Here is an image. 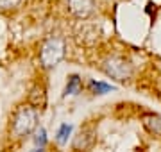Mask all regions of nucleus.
I'll return each mask as SVG.
<instances>
[{
	"label": "nucleus",
	"mask_w": 161,
	"mask_h": 152,
	"mask_svg": "<svg viewBox=\"0 0 161 152\" xmlns=\"http://www.w3.org/2000/svg\"><path fill=\"white\" fill-rule=\"evenodd\" d=\"M38 118H40V111L32 107L29 102L16 106L14 111L11 113V120H9V134L11 138L22 140L27 138L32 133H36L38 129Z\"/></svg>",
	"instance_id": "obj_1"
},
{
	"label": "nucleus",
	"mask_w": 161,
	"mask_h": 152,
	"mask_svg": "<svg viewBox=\"0 0 161 152\" xmlns=\"http://www.w3.org/2000/svg\"><path fill=\"white\" fill-rule=\"evenodd\" d=\"M64 56H66V41L61 36H48L40 45L38 59H40L41 68L45 70L56 68L64 59Z\"/></svg>",
	"instance_id": "obj_2"
},
{
	"label": "nucleus",
	"mask_w": 161,
	"mask_h": 152,
	"mask_svg": "<svg viewBox=\"0 0 161 152\" xmlns=\"http://www.w3.org/2000/svg\"><path fill=\"white\" fill-rule=\"evenodd\" d=\"M100 70L104 72V75L109 77L111 81L116 82H127L134 77V66L129 59H125L124 56H116V54H111V56H106V57L100 61Z\"/></svg>",
	"instance_id": "obj_3"
},
{
	"label": "nucleus",
	"mask_w": 161,
	"mask_h": 152,
	"mask_svg": "<svg viewBox=\"0 0 161 152\" xmlns=\"http://www.w3.org/2000/svg\"><path fill=\"white\" fill-rule=\"evenodd\" d=\"M95 0H64V9L75 20H88L95 13Z\"/></svg>",
	"instance_id": "obj_4"
},
{
	"label": "nucleus",
	"mask_w": 161,
	"mask_h": 152,
	"mask_svg": "<svg viewBox=\"0 0 161 152\" xmlns=\"http://www.w3.org/2000/svg\"><path fill=\"white\" fill-rule=\"evenodd\" d=\"M95 127L93 125H86V127H82L74 136V141H72V149L75 152H88L90 149L93 147L95 143Z\"/></svg>",
	"instance_id": "obj_5"
},
{
	"label": "nucleus",
	"mask_w": 161,
	"mask_h": 152,
	"mask_svg": "<svg viewBox=\"0 0 161 152\" xmlns=\"http://www.w3.org/2000/svg\"><path fill=\"white\" fill-rule=\"evenodd\" d=\"M27 102L38 111H43L47 107V86L43 82H34L29 90L27 95Z\"/></svg>",
	"instance_id": "obj_6"
},
{
	"label": "nucleus",
	"mask_w": 161,
	"mask_h": 152,
	"mask_svg": "<svg viewBox=\"0 0 161 152\" xmlns=\"http://www.w3.org/2000/svg\"><path fill=\"white\" fill-rule=\"evenodd\" d=\"M140 122H142V127L150 136L161 138V115H158V113H143Z\"/></svg>",
	"instance_id": "obj_7"
},
{
	"label": "nucleus",
	"mask_w": 161,
	"mask_h": 152,
	"mask_svg": "<svg viewBox=\"0 0 161 152\" xmlns=\"http://www.w3.org/2000/svg\"><path fill=\"white\" fill-rule=\"evenodd\" d=\"M80 90H82V79H80L79 73H70L66 77V86L63 90V95L68 97V95H79Z\"/></svg>",
	"instance_id": "obj_8"
},
{
	"label": "nucleus",
	"mask_w": 161,
	"mask_h": 152,
	"mask_svg": "<svg viewBox=\"0 0 161 152\" xmlns=\"http://www.w3.org/2000/svg\"><path fill=\"white\" fill-rule=\"evenodd\" d=\"M88 90H90V93H93V95H106V93H111V91L115 90V86L109 84V82L92 79V81L88 82Z\"/></svg>",
	"instance_id": "obj_9"
},
{
	"label": "nucleus",
	"mask_w": 161,
	"mask_h": 152,
	"mask_svg": "<svg viewBox=\"0 0 161 152\" xmlns=\"http://www.w3.org/2000/svg\"><path fill=\"white\" fill-rule=\"evenodd\" d=\"M72 131H74V125L72 123H61L58 129V133H56V141H58L59 145H66L70 140V136H72Z\"/></svg>",
	"instance_id": "obj_10"
},
{
	"label": "nucleus",
	"mask_w": 161,
	"mask_h": 152,
	"mask_svg": "<svg viewBox=\"0 0 161 152\" xmlns=\"http://www.w3.org/2000/svg\"><path fill=\"white\" fill-rule=\"evenodd\" d=\"M22 4H23V0H0V13L16 11Z\"/></svg>",
	"instance_id": "obj_11"
},
{
	"label": "nucleus",
	"mask_w": 161,
	"mask_h": 152,
	"mask_svg": "<svg viewBox=\"0 0 161 152\" xmlns=\"http://www.w3.org/2000/svg\"><path fill=\"white\" fill-rule=\"evenodd\" d=\"M47 131L43 127L40 129H36V133H34V145L36 149H45L47 147Z\"/></svg>",
	"instance_id": "obj_12"
},
{
	"label": "nucleus",
	"mask_w": 161,
	"mask_h": 152,
	"mask_svg": "<svg viewBox=\"0 0 161 152\" xmlns=\"http://www.w3.org/2000/svg\"><path fill=\"white\" fill-rule=\"evenodd\" d=\"M31 152H45V149H34V150H31Z\"/></svg>",
	"instance_id": "obj_13"
}]
</instances>
